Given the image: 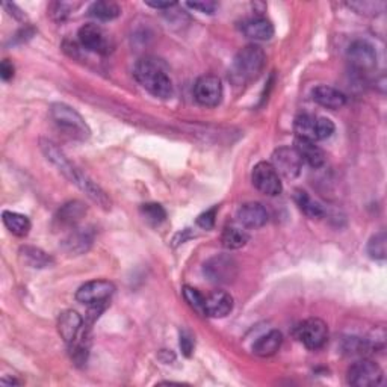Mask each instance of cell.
Wrapping results in <instances>:
<instances>
[{
	"instance_id": "36",
	"label": "cell",
	"mask_w": 387,
	"mask_h": 387,
	"mask_svg": "<svg viewBox=\"0 0 387 387\" xmlns=\"http://www.w3.org/2000/svg\"><path fill=\"white\" fill-rule=\"evenodd\" d=\"M194 347H195V342H194L192 334L189 332H182L180 333V348L186 357H191L194 351Z\"/></svg>"
},
{
	"instance_id": "24",
	"label": "cell",
	"mask_w": 387,
	"mask_h": 387,
	"mask_svg": "<svg viewBox=\"0 0 387 387\" xmlns=\"http://www.w3.org/2000/svg\"><path fill=\"white\" fill-rule=\"evenodd\" d=\"M248 239L250 236H248L247 230L239 227V225H227V227H224L221 235V242L229 250H239L248 242Z\"/></svg>"
},
{
	"instance_id": "5",
	"label": "cell",
	"mask_w": 387,
	"mask_h": 387,
	"mask_svg": "<svg viewBox=\"0 0 387 387\" xmlns=\"http://www.w3.org/2000/svg\"><path fill=\"white\" fill-rule=\"evenodd\" d=\"M203 274L215 284H227L236 279L238 264L229 254H218L203 265Z\"/></svg>"
},
{
	"instance_id": "39",
	"label": "cell",
	"mask_w": 387,
	"mask_h": 387,
	"mask_svg": "<svg viewBox=\"0 0 387 387\" xmlns=\"http://www.w3.org/2000/svg\"><path fill=\"white\" fill-rule=\"evenodd\" d=\"M147 6H151L155 10H170L173 6H176V2H145Z\"/></svg>"
},
{
	"instance_id": "30",
	"label": "cell",
	"mask_w": 387,
	"mask_h": 387,
	"mask_svg": "<svg viewBox=\"0 0 387 387\" xmlns=\"http://www.w3.org/2000/svg\"><path fill=\"white\" fill-rule=\"evenodd\" d=\"M348 6L355 12L363 14V16H378L386 10L384 2H374V0H359V2H349Z\"/></svg>"
},
{
	"instance_id": "12",
	"label": "cell",
	"mask_w": 387,
	"mask_h": 387,
	"mask_svg": "<svg viewBox=\"0 0 387 387\" xmlns=\"http://www.w3.org/2000/svg\"><path fill=\"white\" fill-rule=\"evenodd\" d=\"M348 61L359 73H369L377 67V52L368 41L357 40L348 49Z\"/></svg>"
},
{
	"instance_id": "31",
	"label": "cell",
	"mask_w": 387,
	"mask_h": 387,
	"mask_svg": "<svg viewBox=\"0 0 387 387\" xmlns=\"http://www.w3.org/2000/svg\"><path fill=\"white\" fill-rule=\"evenodd\" d=\"M141 214L142 216L153 225H159L160 223L165 221L166 212L165 209L158 203H147L141 206Z\"/></svg>"
},
{
	"instance_id": "29",
	"label": "cell",
	"mask_w": 387,
	"mask_h": 387,
	"mask_svg": "<svg viewBox=\"0 0 387 387\" xmlns=\"http://www.w3.org/2000/svg\"><path fill=\"white\" fill-rule=\"evenodd\" d=\"M368 254L371 259L374 260H384L387 254V239L386 233L379 232L375 236H372L369 239L368 244Z\"/></svg>"
},
{
	"instance_id": "38",
	"label": "cell",
	"mask_w": 387,
	"mask_h": 387,
	"mask_svg": "<svg viewBox=\"0 0 387 387\" xmlns=\"http://www.w3.org/2000/svg\"><path fill=\"white\" fill-rule=\"evenodd\" d=\"M0 76H2L3 80H10L14 77V65L8 60H5L2 65H0Z\"/></svg>"
},
{
	"instance_id": "35",
	"label": "cell",
	"mask_w": 387,
	"mask_h": 387,
	"mask_svg": "<svg viewBox=\"0 0 387 387\" xmlns=\"http://www.w3.org/2000/svg\"><path fill=\"white\" fill-rule=\"evenodd\" d=\"M70 11H71L70 3L56 2V3L50 5V16H52L55 20H64L65 17L68 16Z\"/></svg>"
},
{
	"instance_id": "37",
	"label": "cell",
	"mask_w": 387,
	"mask_h": 387,
	"mask_svg": "<svg viewBox=\"0 0 387 387\" xmlns=\"http://www.w3.org/2000/svg\"><path fill=\"white\" fill-rule=\"evenodd\" d=\"M186 5L189 6V8L204 12V14H214L215 10L218 8V3L212 2V0H203V2H188Z\"/></svg>"
},
{
	"instance_id": "2",
	"label": "cell",
	"mask_w": 387,
	"mask_h": 387,
	"mask_svg": "<svg viewBox=\"0 0 387 387\" xmlns=\"http://www.w3.org/2000/svg\"><path fill=\"white\" fill-rule=\"evenodd\" d=\"M135 79L144 90L158 99H170L173 96V82L162 61L156 58H142L135 65Z\"/></svg>"
},
{
	"instance_id": "15",
	"label": "cell",
	"mask_w": 387,
	"mask_h": 387,
	"mask_svg": "<svg viewBox=\"0 0 387 387\" xmlns=\"http://www.w3.org/2000/svg\"><path fill=\"white\" fill-rule=\"evenodd\" d=\"M84 319L75 310H65L58 321V332L68 347L79 339V336L84 332Z\"/></svg>"
},
{
	"instance_id": "4",
	"label": "cell",
	"mask_w": 387,
	"mask_h": 387,
	"mask_svg": "<svg viewBox=\"0 0 387 387\" xmlns=\"http://www.w3.org/2000/svg\"><path fill=\"white\" fill-rule=\"evenodd\" d=\"M50 115H52V120L56 123V126L61 127L70 136L80 141H85L90 138V126L84 120V116L71 106L65 103H53L50 106Z\"/></svg>"
},
{
	"instance_id": "22",
	"label": "cell",
	"mask_w": 387,
	"mask_h": 387,
	"mask_svg": "<svg viewBox=\"0 0 387 387\" xmlns=\"http://www.w3.org/2000/svg\"><path fill=\"white\" fill-rule=\"evenodd\" d=\"M294 130L297 138H304V140L318 141V116L315 115H299L295 118Z\"/></svg>"
},
{
	"instance_id": "6",
	"label": "cell",
	"mask_w": 387,
	"mask_h": 387,
	"mask_svg": "<svg viewBox=\"0 0 387 387\" xmlns=\"http://www.w3.org/2000/svg\"><path fill=\"white\" fill-rule=\"evenodd\" d=\"M79 42L84 49L90 50L94 53L106 55L114 49V42L111 35H109L103 27L99 25H84L77 32Z\"/></svg>"
},
{
	"instance_id": "18",
	"label": "cell",
	"mask_w": 387,
	"mask_h": 387,
	"mask_svg": "<svg viewBox=\"0 0 387 387\" xmlns=\"http://www.w3.org/2000/svg\"><path fill=\"white\" fill-rule=\"evenodd\" d=\"M294 149L297 150L303 162L310 165L312 168H321L325 164V153L323 149L318 147L315 141L297 138Z\"/></svg>"
},
{
	"instance_id": "25",
	"label": "cell",
	"mask_w": 387,
	"mask_h": 387,
	"mask_svg": "<svg viewBox=\"0 0 387 387\" xmlns=\"http://www.w3.org/2000/svg\"><path fill=\"white\" fill-rule=\"evenodd\" d=\"M90 16L97 18L100 21H111L116 17H120L121 8L118 3L112 2V0H100V2H94L90 6Z\"/></svg>"
},
{
	"instance_id": "27",
	"label": "cell",
	"mask_w": 387,
	"mask_h": 387,
	"mask_svg": "<svg viewBox=\"0 0 387 387\" xmlns=\"http://www.w3.org/2000/svg\"><path fill=\"white\" fill-rule=\"evenodd\" d=\"M92 244V235L88 230H75L64 240L65 250L73 254H82Z\"/></svg>"
},
{
	"instance_id": "14",
	"label": "cell",
	"mask_w": 387,
	"mask_h": 387,
	"mask_svg": "<svg viewBox=\"0 0 387 387\" xmlns=\"http://www.w3.org/2000/svg\"><path fill=\"white\" fill-rule=\"evenodd\" d=\"M236 218L244 229H260L268 223L269 214L264 204L251 201L239 208Z\"/></svg>"
},
{
	"instance_id": "23",
	"label": "cell",
	"mask_w": 387,
	"mask_h": 387,
	"mask_svg": "<svg viewBox=\"0 0 387 387\" xmlns=\"http://www.w3.org/2000/svg\"><path fill=\"white\" fill-rule=\"evenodd\" d=\"M3 224L12 235L20 238L27 236L29 230H31V221H29V218L21 214H17V212H10V210L3 212Z\"/></svg>"
},
{
	"instance_id": "11",
	"label": "cell",
	"mask_w": 387,
	"mask_h": 387,
	"mask_svg": "<svg viewBox=\"0 0 387 387\" xmlns=\"http://www.w3.org/2000/svg\"><path fill=\"white\" fill-rule=\"evenodd\" d=\"M114 283L108 280H92L77 289L76 299L79 303L86 305L106 304L108 299L114 295Z\"/></svg>"
},
{
	"instance_id": "21",
	"label": "cell",
	"mask_w": 387,
	"mask_h": 387,
	"mask_svg": "<svg viewBox=\"0 0 387 387\" xmlns=\"http://www.w3.org/2000/svg\"><path fill=\"white\" fill-rule=\"evenodd\" d=\"M86 214V208L80 201H70L60 209L56 215V221L61 227H75Z\"/></svg>"
},
{
	"instance_id": "26",
	"label": "cell",
	"mask_w": 387,
	"mask_h": 387,
	"mask_svg": "<svg viewBox=\"0 0 387 387\" xmlns=\"http://www.w3.org/2000/svg\"><path fill=\"white\" fill-rule=\"evenodd\" d=\"M20 258L23 259L26 265L32 268H47L53 265V259L47 253H45L36 247H21Z\"/></svg>"
},
{
	"instance_id": "34",
	"label": "cell",
	"mask_w": 387,
	"mask_h": 387,
	"mask_svg": "<svg viewBox=\"0 0 387 387\" xmlns=\"http://www.w3.org/2000/svg\"><path fill=\"white\" fill-rule=\"evenodd\" d=\"M216 210H218L216 208H212V209L204 212V214H201L199 218H197V225H200V227L204 229V230L214 229Z\"/></svg>"
},
{
	"instance_id": "7",
	"label": "cell",
	"mask_w": 387,
	"mask_h": 387,
	"mask_svg": "<svg viewBox=\"0 0 387 387\" xmlns=\"http://www.w3.org/2000/svg\"><path fill=\"white\" fill-rule=\"evenodd\" d=\"M251 180L254 188L268 197L280 195L283 191L280 174L275 171L271 162H259L258 165H254Z\"/></svg>"
},
{
	"instance_id": "3",
	"label": "cell",
	"mask_w": 387,
	"mask_h": 387,
	"mask_svg": "<svg viewBox=\"0 0 387 387\" xmlns=\"http://www.w3.org/2000/svg\"><path fill=\"white\" fill-rule=\"evenodd\" d=\"M266 64L264 49L248 45L236 53L230 68V79L235 85H247L260 76Z\"/></svg>"
},
{
	"instance_id": "13",
	"label": "cell",
	"mask_w": 387,
	"mask_h": 387,
	"mask_svg": "<svg viewBox=\"0 0 387 387\" xmlns=\"http://www.w3.org/2000/svg\"><path fill=\"white\" fill-rule=\"evenodd\" d=\"M273 166L286 179H297L301 174L303 160L294 147H280L273 153Z\"/></svg>"
},
{
	"instance_id": "10",
	"label": "cell",
	"mask_w": 387,
	"mask_h": 387,
	"mask_svg": "<svg viewBox=\"0 0 387 387\" xmlns=\"http://www.w3.org/2000/svg\"><path fill=\"white\" fill-rule=\"evenodd\" d=\"M298 339L304 343L305 348L309 349H319L323 348L328 340V327L323 319L310 318L299 324L297 328Z\"/></svg>"
},
{
	"instance_id": "16",
	"label": "cell",
	"mask_w": 387,
	"mask_h": 387,
	"mask_svg": "<svg viewBox=\"0 0 387 387\" xmlns=\"http://www.w3.org/2000/svg\"><path fill=\"white\" fill-rule=\"evenodd\" d=\"M233 310V297L229 292L215 290L206 297L204 303V316L225 318Z\"/></svg>"
},
{
	"instance_id": "9",
	"label": "cell",
	"mask_w": 387,
	"mask_h": 387,
	"mask_svg": "<svg viewBox=\"0 0 387 387\" xmlns=\"http://www.w3.org/2000/svg\"><path fill=\"white\" fill-rule=\"evenodd\" d=\"M194 96L201 106L215 108L223 100V84L214 75L201 76L194 85Z\"/></svg>"
},
{
	"instance_id": "8",
	"label": "cell",
	"mask_w": 387,
	"mask_h": 387,
	"mask_svg": "<svg viewBox=\"0 0 387 387\" xmlns=\"http://www.w3.org/2000/svg\"><path fill=\"white\" fill-rule=\"evenodd\" d=\"M383 379V371L375 362L359 360L351 364L347 374V382L354 387L378 386Z\"/></svg>"
},
{
	"instance_id": "32",
	"label": "cell",
	"mask_w": 387,
	"mask_h": 387,
	"mask_svg": "<svg viewBox=\"0 0 387 387\" xmlns=\"http://www.w3.org/2000/svg\"><path fill=\"white\" fill-rule=\"evenodd\" d=\"M184 297L186 299V303L191 305L197 313L204 315V303H206V297H203L199 290L191 286L184 288Z\"/></svg>"
},
{
	"instance_id": "1",
	"label": "cell",
	"mask_w": 387,
	"mask_h": 387,
	"mask_svg": "<svg viewBox=\"0 0 387 387\" xmlns=\"http://www.w3.org/2000/svg\"><path fill=\"white\" fill-rule=\"evenodd\" d=\"M40 144H41V150L42 153H45L47 160H50V162H52L58 170H60L64 176L71 182V184H75L80 191H84L94 203L100 204L101 208H105V209L111 208V201H109L108 195L103 192V189L94 184L91 179L86 177L85 174L79 170V168L73 165L67 159V156H65L64 153L56 147L55 142L41 140Z\"/></svg>"
},
{
	"instance_id": "17",
	"label": "cell",
	"mask_w": 387,
	"mask_h": 387,
	"mask_svg": "<svg viewBox=\"0 0 387 387\" xmlns=\"http://www.w3.org/2000/svg\"><path fill=\"white\" fill-rule=\"evenodd\" d=\"M242 32L248 38L254 41H268L273 38L274 35V26L271 21L262 16H255L242 21Z\"/></svg>"
},
{
	"instance_id": "28",
	"label": "cell",
	"mask_w": 387,
	"mask_h": 387,
	"mask_svg": "<svg viewBox=\"0 0 387 387\" xmlns=\"http://www.w3.org/2000/svg\"><path fill=\"white\" fill-rule=\"evenodd\" d=\"M295 201L298 204V208L303 210V214L308 215L309 218H323L324 216V209L318 201H315L312 197L305 191H295Z\"/></svg>"
},
{
	"instance_id": "19",
	"label": "cell",
	"mask_w": 387,
	"mask_h": 387,
	"mask_svg": "<svg viewBox=\"0 0 387 387\" xmlns=\"http://www.w3.org/2000/svg\"><path fill=\"white\" fill-rule=\"evenodd\" d=\"M312 99L327 109H340L347 103V96L342 91L328 85H319L312 91Z\"/></svg>"
},
{
	"instance_id": "33",
	"label": "cell",
	"mask_w": 387,
	"mask_h": 387,
	"mask_svg": "<svg viewBox=\"0 0 387 387\" xmlns=\"http://www.w3.org/2000/svg\"><path fill=\"white\" fill-rule=\"evenodd\" d=\"M334 123L325 116H318V141L327 140L334 134Z\"/></svg>"
},
{
	"instance_id": "20",
	"label": "cell",
	"mask_w": 387,
	"mask_h": 387,
	"mask_svg": "<svg viewBox=\"0 0 387 387\" xmlns=\"http://www.w3.org/2000/svg\"><path fill=\"white\" fill-rule=\"evenodd\" d=\"M283 343V334L279 330H273L255 340L253 353L259 357H271L279 351Z\"/></svg>"
}]
</instances>
